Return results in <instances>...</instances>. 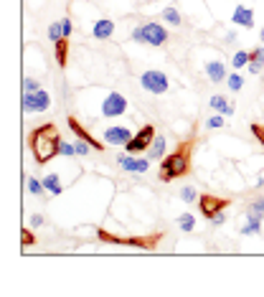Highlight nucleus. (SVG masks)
<instances>
[{"instance_id":"nucleus-39","label":"nucleus","mask_w":264,"mask_h":297,"mask_svg":"<svg viewBox=\"0 0 264 297\" xmlns=\"http://www.w3.org/2000/svg\"><path fill=\"white\" fill-rule=\"evenodd\" d=\"M259 38H262V43H264V28H262V33H259Z\"/></svg>"},{"instance_id":"nucleus-1","label":"nucleus","mask_w":264,"mask_h":297,"mask_svg":"<svg viewBox=\"0 0 264 297\" xmlns=\"http://www.w3.org/2000/svg\"><path fill=\"white\" fill-rule=\"evenodd\" d=\"M59 145H61V138L56 132L54 125H43V127H36L33 135H31V150L38 160V165L49 163L51 157L59 155Z\"/></svg>"},{"instance_id":"nucleus-33","label":"nucleus","mask_w":264,"mask_h":297,"mask_svg":"<svg viewBox=\"0 0 264 297\" xmlns=\"http://www.w3.org/2000/svg\"><path fill=\"white\" fill-rule=\"evenodd\" d=\"M249 211H257V214H264V198H257L252 206H249Z\"/></svg>"},{"instance_id":"nucleus-28","label":"nucleus","mask_w":264,"mask_h":297,"mask_svg":"<svg viewBox=\"0 0 264 297\" xmlns=\"http://www.w3.org/2000/svg\"><path fill=\"white\" fill-rule=\"evenodd\" d=\"M74 145H76V155H81V157H84V155H89V152L94 150L92 145H89V143H86V140H81V138H79Z\"/></svg>"},{"instance_id":"nucleus-32","label":"nucleus","mask_w":264,"mask_h":297,"mask_svg":"<svg viewBox=\"0 0 264 297\" xmlns=\"http://www.w3.org/2000/svg\"><path fill=\"white\" fill-rule=\"evenodd\" d=\"M211 223H213V226H224V223H226V214H224V211H216V214L211 216Z\"/></svg>"},{"instance_id":"nucleus-7","label":"nucleus","mask_w":264,"mask_h":297,"mask_svg":"<svg viewBox=\"0 0 264 297\" xmlns=\"http://www.w3.org/2000/svg\"><path fill=\"white\" fill-rule=\"evenodd\" d=\"M155 135H158V132L152 130V125H145V127H140V130L135 132V138H132L130 143L125 145V150H127V152H132V155H135V152H142V150H147L150 145H152Z\"/></svg>"},{"instance_id":"nucleus-14","label":"nucleus","mask_w":264,"mask_h":297,"mask_svg":"<svg viewBox=\"0 0 264 297\" xmlns=\"http://www.w3.org/2000/svg\"><path fill=\"white\" fill-rule=\"evenodd\" d=\"M224 206H226V203H224V201H218V198H213V196H201V211H203L208 219H211L216 211H221Z\"/></svg>"},{"instance_id":"nucleus-31","label":"nucleus","mask_w":264,"mask_h":297,"mask_svg":"<svg viewBox=\"0 0 264 297\" xmlns=\"http://www.w3.org/2000/svg\"><path fill=\"white\" fill-rule=\"evenodd\" d=\"M38 89H41V84L36 79H26L23 81V92H38Z\"/></svg>"},{"instance_id":"nucleus-13","label":"nucleus","mask_w":264,"mask_h":297,"mask_svg":"<svg viewBox=\"0 0 264 297\" xmlns=\"http://www.w3.org/2000/svg\"><path fill=\"white\" fill-rule=\"evenodd\" d=\"M262 219H264V214H257V211H247V226H241V234H244V236L259 234V231H262Z\"/></svg>"},{"instance_id":"nucleus-38","label":"nucleus","mask_w":264,"mask_h":297,"mask_svg":"<svg viewBox=\"0 0 264 297\" xmlns=\"http://www.w3.org/2000/svg\"><path fill=\"white\" fill-rule=\"evenodd\" d=\"M224 117H234V104H229V107H226V112H224Z\"/></svg>"},{"instance_id":"nucleus-35","label":"nucleus","mask_w":264,"mask_h":297,"mask_svg":"<svg viewBox=\"0 0 264 297\" xmlns=\"http://www.w3.org/2000/svg\"><path fill=\"white\" fill-rule=\"evenodd\" d=\"M236 38H239V36H236V31H229V33L224 36V43H236Z\"/></svg>"},{"instance_id":"nucleus-17","label":"nucleus","mask_w":264,"mask_h":297,"mask_svg":"<svg viewBox=\"0 0 264 297\" xmlns=\"http://www.w3.org/2000/svg\"><path fill=\"white\" fill-rule=\"evenodd\" d=\"M69 127H71V132H76V138L86 140V143H89V145H92L94 150H102V143H97L94 138H89V132H86V130H84V127H81L76 120H71V117H69Z\"/></svg>"},{"instance_id":"nucleus-9","label":"nucleus","mask_w":264,"mask_h":297,"mask_svg":"<svg viewBox=\"0 0 264 297\" xmlns=\"http://www.w3.org/2000/svg\"><path fill=\"white\" fill-rule=\"evenodd\" d=\"M117 165L127 173H147L150 170V160L147 157H132V152L117 155Z\"/></svg>"},{"instance_id":"nucleus-8","label":"nucleus","mask_w":264,"mask_h":297,"mask_svg":"<svg viewBox=\"0 0 264 297\" xmlns=\"http://www.w3.org/2000/svg\"><path fill=\"white\" fill-rule=\"evenodd\" d=\"M132 135L127 127H120V125H112V127H107L104 132H102V140H104V145H115V148H125L127 143H130Z\"/></svg>"},{"instance_id":"nucleus-20","label":"nucleus","mask_w":264,"mask_h":297,"mask_svg":"<svg viewBox=\"0 0 264 297\" xmlns=\"http://www.w3.org/2000/svg\"><path fill=\"white\" fill-rule=\"evenodd\" d=\"M49 38H51L54 43L64 41V26H61V20H56V23H51V26H49Z\"/></svg>"},{"instance_id":"nucleus-29","label":"nucleus","mask_w":264,"mask_h":297,"mask_svg":"<svg viewBox=\"0 0 264 297\" xmlns=\"http://www.w3.org/2000/svg\"><path fill=\"white\" fill-rule=\"evenodd\" d=\"M249 61H254V64H264V43H262V46H257L254 51H249Z\"/></svg>"},{"instance_id":"nucleus-19","label":"nucleus","mask_w":264,"mask_h":297,"mask_svg":"<svg viewBox=\"0 0 264 297\" xmlns=\"http://www.w3.org/2000/svg\"><path fill=\"white\" fill-rule=\"evenodd\" d=\"M181 201L183 203H193V201H201V196H198V191L193 186H183L181 188Z\"/></svg>"},{"instance_id":"nucleus-10","label":"nucleus","mask_w":264,"mask_h":297,"mask_svg":"<svg viewBox=\"0 0 264 297\" xmlns=\"http://www.w3.org/2000/svg\"><path fill=\"white\" fill-rule=\"evenodd\" d=\"M234 26H241V28H254V10L249 5H236L234 8V15H231Z\"/></svg>"},{"instance_id":"nucleus-12","label":"nucleus","mask_w":264,"mask_h":297,"mask_svg":"<svg viewBox=\"0 0 264 297\" xmlns=\"http://www.w3.org/2000/svg\"><path fill=\"white\" fill-rule=\"evenodd\" d=\"M206 76L213 81V84H218V81H226V66H224V61H218V59H213V61H208L206 64Z\"/></svg>"},{"instance_id":"nucleus-18","label":"nucleus","mask_w":264,"mask_h":297,"mask_svg":"<svg viewBox=\"0 0 264 297\" xmlns=\"http://www.w3.org/2000/svg\"><path fill=\"white\" fill-rule=\"evenodd\" d=\"M41 180H43V188H46L49 193H54V196H61V193H64V186L59 183V175H56V173H49V175H43Z\"/></svg>"},{"instance_id":"nucleus-36","label":"nucleus","mask_w":264,"mask_h":297,"mask_svg":"<svg viewBox=\"0 0 264 297\" xmlns=\"http://www.w3.org/2000/svg\"><path fill=\"white\" fill-rule=\"evenodd\" d=\"M262 66H264V64H254V61H249V74H252V76L259 74V72H262Z\"/></svg>"},{"instance_id":"nucleus-26","label":"nucleus","mask_w":264,"mask_h":297,"mask_svg":"<svg viewBox=\"0 0 264 297\" xmlns=\"http://www.w3.org/2000/svg\"><path fill=\"white\" fill-rule=\"evenodd\" d=\"M59 155H64V157H74V155H76V145L61 140V145H59Z\"/></svg>"},{"instance_id":"nucleus-11","label":"nucleus","mask_w":264,"mask_h":297,"mask_svg":"<svg viewBox=\"0 0 264 297\" xmlns=\"http://www.w3.org/2000/svg\"><path fill=\"white\" fill-rule=\"evenodd\" d=\"M112 33H115V20H109V18H99L92 28V36L97 41H107V38H112Z\"/></svg>"},{"instance_id":"nucleus-2","label":"nucleus","mask_w":264,"mask_h":297,"mask_svg":"<svg viewBox=\"0 0 264 297\" xmlns=\"http://www.w3.org/2000/svg\"><path fill=\"white\" fill-rule=\"evenodd\" d=\"M132 41L135 43H145V46H163L168 41V28L163 23L147 20V23H142V26H137L132 31Z\"/></svg>"},{"instance_id":"nucleus-22","label":"nucleus","mask_w":264,"mask_h":297,"mask_svg":"<svg viewBox=\"0 0 264 297\" xmlns=\"http://www.w3.org/2000/svg\"><path fill=\"white\" fill-rule=\"evenodd\" d=\"M178 226H181V231L191 234V231L196 229V219H193V214H183V216L178 219Z\"/></svg>"},{"instance_id":"nucleus-16","label":"nucleus","mask_w":264,"mask_h":297,"mask_svg":"<svg viewBox=\"0 0 264 297\" xmlns=\"http://www.w3.org/2000/svg\"><path fill=\"white\" fill-rule=\"evenodd\" d=\"M165 148H168V140H165V135H155L152 145L147 148V157H152V160L163 157V155H165Z\"/></svg>"},{"instance_id":"nucleus-3","label":"nucleus","mask_w":264,"mask_h":297,"mask_svg":"<svg viewBox=\"0 0 264 297\" xmlns=\"http://www.w3.org/2000/svg\"><path fill=\"white\" fill-rule=\"evenodd\" d=\"M188 170V155H186V148L178 150L175 155L170 157H163V165H160V180L163 183H170L173 178L183 175Z\"/></svg>"},{"instance_id":"nucleus-34","label":"nucleus","mask_w":264,"mask_h":297,"mask_svg":"<svg viewBox=\"0 0 264 297\" xmlns=\"http://www.w3.org/2000/svg\"><path fill=\"white\" fill-rule=\"evenodd\" d=\"M61 26H64V38H69L71 36V18H64Z\"/></svg>"},{"instance_id":"nucleus-37","label":"nucleus","mask_w":264,"mask_h":297,"mask_svg":"<svg viewBox=\"0 0 264 297\" xmlns=\"http://www.w3.org/2000/svg\"><path fill=\"white\" fill-rule=\"evenodd\" d=\"M31 226H43V216L33 214V216H31Z\"/></svg>"},{"instance_id":"nucleus-24","label":"nucleus","mask_w":264,"mask_h":297,"mask_svg":"<svg viewBox=\"0 0 264 297\" xmlns=\"http://www.w3.org/2000/svg\"><path fill=\"white\" fill-rule=\"evenodd\" d=\"M26 186H28V191H31L33 196H43V193H46L43 180H38V178H28V180H26Z\"/></svg>"},{"instance_id":"nucleus-15","label":"nucleus","mask_w":264,"mask_h":297,"mask_svg":"<svg viewBox=\"0 0 264 297\" xmlns=\"http://www.w3.org/2000/svg\"><path fill=\"white\" fill-rule=\"evenodd\" d=\"M160 18H163V23H168V26H173V28H178V26L183 23V15H181V10H178L175 5H168V8H163Z\"/></svg>"},{"instance_id":"nucleus-4","label":"nucleus","mask_w":264,"mask_h":297,"mask_svg":"<svg viewBox=\"0 0 264 297\" xmlns=\"http://www.w3.org/2000/svg\"><path fill=\"white\" fill-rule=\"evenodd\" d=\"M51 109V94L38 89V92H23V112L28 115H38V112H49Z\"/></svg>"},{"instance_id":"nucleus-27","label":"nucleus","mask_w":264,"mask_h":297,"mask_svg":"<svg viewBox=\"0 0 264 297\" xmlns=\"http://www.w3.org/2000/svg\"><path fill=\"white\" fill-rule=\"evenodd\" d=\"M56 61H59V66H66V38L56 43Z\"/></svg>"},{"instance_id":"nucleus-23","label":"nucleus","mask_w":264,"mask_h":297,"mask_svg":"<svg viewBox=\"0 0 264 297\" xmlns=\"http://www.w3.org/2000/svg\"><path fill=\"white\" fill-rule=\"evenodd\" d=\"M234 69H241V66H249V51H234V59H231Z\"/></svg>"},{"instance_id":"nucleus-5","label":"nucleus","mask_w":264,"mask_h":297,"mask_svg":"<svg viewBox=\"0 0 264 297\" xmlns=\"http://www.w3.org/2000/svg\"><path fill=\"white\" fill-rule=\"evenodd\" d=\"M140 86H142L147 94H165V92L170 89V81H168V76L163 74V72L147 69L145 74L140 76Z\"/></svg>"},{"instance_id":"nucleus-30","label":"nucleus","mask_w":264,"mask_h":297,"mask_svg":"<svg viewBox=\"0 0 264 297\" xmlns=\"http://www.w3.org/2000/svg\"><path fill=\"white\" fill-rule=\"evenodd\" d=\"M206 127H208V130H218V127H224V117H221V115L208 117V120H206Z\"/></svg>"},{"instance_id":"nucleus-25","label":"nucleus","mask_w":264,"mask_h":297,"mask_svg":"<svg viewBox=\"0 0 264 297\" xmlns=\"http://www.w3.org/2000/svg\"><path fill=\"white\" fill-rule=\"evenodd\" d=\"M226 86H229L231 92H239V89L244 86V76H239V74H229V76H226Z\"/></svg>"},{"instance_id":"nucleus-21","label":"nucleus","mask_w":264,"mask_h":297,"mask_svg":"<svg viewBox=\"0 0 264 297\" xmlns=\"http://www.w3.org/2000/svg\"><path fill=\"white\" fill-rule=\"evenodd\" d=\"M208 104H211V109L213 112H226V107H229V102H226V97H221V94H213L211 99H208Z\"/></svg>"},{"instance_id":"nucleus-6","label":"nucleus","mask_w":264,"mask_h":297,"mask_svg":"<svg viewBox=\"0 0 264 297\" xmlns=\"http://www.w3.org/2000/svg\"><path fill=\"white\" fill-rule=\"evenodd\" d=\"M127 109H130V104H127V99H125L120 92H109V94L102 99V107H99L102 117H107V120H112V117H122Z\"/></svg>"}]
</instances>
